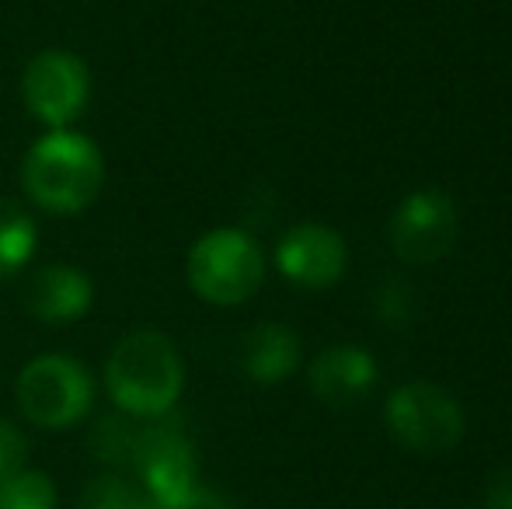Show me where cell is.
Instances as JSON below:
<instances>
[{
  "label": "cell",
  "instance_id": "obj_1",
  "mask_svg": "<svg viewBox=\"0 0 512 509\" xmlns=\"http://www.w3.org/2000/svg\"><path fill=\"white\" fill-rule=\"evenodd\" d=\"M108 398L133 419H161L175 408L185 387L178 346L157 328L122 335L105 363Z\"/></svg>",
  "mask_w": 512,
  "mask_h": 509
},
{
  "label": "cell",
  "instance_id": "obj_2",
  "mask_svg": "<svg viewBox=\"0 0 512 509\" xmlns=\"http://www.w3.org/2000/svg\"><path fill=\"white\" fill-rule=\"evenodd\" d=\"M105 161L95 140L74 129H49L21 161V189L46 213H81L98 199Z\"/></svg>",
  "mask_w": 512,
  "mask_h": 509
},
{
  "label": "cell",
  "instance_id": "obj_3",
  "mask_svg": "<svg viewBox=\"0 0 512 509\" xmlns=\"http://www.w3.org/2000/svg\"><path fill=\"white\" fill-rule=\"evenodd\" d=\"M185 272H189V286L203 300L234 307L258 293L265 279V255L251 234L220 227L192 245Z\"/></svg>",
  "mask_w": 512,
  "mask_h": 509
},
{
  "label": "cell",
  "instance_id": "obj_4",
  "mask_svg": "<svg viewBox=\"0 0 512 509\" xmlns=\"http://www.w3.org/2000/svg\"><path fill=\"white\" fill-rule=\"evenodd\" d=\"M18 408L39 429H70L88 419L95 405V381L74 356L46 353L32 360L14 384Z\"/></svg>",
  "mask_w": 512,
  "mask_h": 509
},
{
  "label": "cell",
  "instance_id": "obj_5",
  "mask_svg": "<svg viewBox=\"0 0 512 509\" xmlns=\"http://www.w3.org/2000/svg\"><path fill=\"white\" fill-rule=\"evenodd\" d=\"M21 98L28 112L49 129H67L81 119L91 98V70L70 49H42L21 74Z\"/></svg>",
  "mask_w": 512,
  "mask_h": 509
},
{
  "label": "cell",
  "instance_id": "obj_6",
  "mask_svg": "<svg viewBox=\"0 0 512 509\" xmlns=\"http://www.w3.org/2000/svg\"><path fill=\"white\" fill-rule=\"evenodd\" d=\"M387 426H391L394 440L415 454H446L464 436V412L450 391L415 381L391 394Z\"/></svg>",
  "mask_w": 512,
  "mask_h": 509
},
{
  "label": "cell",
  "instance_id": "obj_7",
  "mask_svg": "<svg viewBox=\"0 0 512 509\" xmlns=\"http://www.w3.org/2000/svg\"><path fill=\"white\" fill-rule=\"evenodd\" d=\"M161 419L150 422V426H140L129 468L143 478L150 503L171 506L196 489V450H192L189 436L182 429L168 426Z\"/></svg>",
  "mask_w": 512,
  "mask_h": 509
},
{
  "label": "cell",
  "instance_id": "obj_8",
  "mask_svg": "<svg viewBox=\"0 0 512 509\" xmlns=\"http://www.w3.org/2000/svg\"><path fill=\"white\" fill-rule=\"evenodd\" d=\"M457 241V210L439 189L411 192L391 220V245L405 262H439Z\"/></svg>",
  "mask_w": 512,
  "mask_h": 509
},
{
  "label": "cell",
  "instance_id": "obj_9",
  "mask_svg": "<svg viewBox=\"0 0 512 509\" xmlns=\"http://www.w3.org/2000/svg\"><path fill=\"white\" fill-rule=\"evenodd\" d=\"M276 265L290 283L324 290L345 272V241L324 224H300L279 241Z\"/></svg>",
  "mask_w": 512,
  "mask_h": 509
},
{
  "label": "cell",
  "instance_id": "obj_10",
  "mask_svg": "<svg viewBox=\"0 0 512 509\" xmlns=\"http://www.w3.org/2000/svg\"><path fill=\"white\" fill-rule=\"evenodd\" d=\"M95 304V283L74 265H42L25 283V307L46 325H70L84 318Z\"/></svg>",
  "mask_w": 512,
  "mask_h": 509
},
{
  "label": "cell",
  "instance_id": "obj_11",
  "mask_svg": "<svg viewBox=\"0 0 512 509\" xmlns=\"http://www.w3.org/2000/svg\"><path fill=\"white\" fill-rule=\"evenodd\" d=\"M377 384V363L370 353L356 346H335L328 353H321L310 367V387L324 405L349 408L370 394V387Z\"/></svg>",
  "mask_w": 512,
  "mask_h": 509
},
{
  "label": "cell",
  "instance_id": "obj_12",
  "mask_svg": "<svg viewBox=\"0 0 512 509\" xmlns=\"http://www.w3.org/2000/svg\"><path fill=\"white\" fill-rule=\"evenodd\" d=\"M241 367L251 381L276 384L297 370L300 342L286 325H258L241 339Z\"/></svg>",
  "mask_w": 512,
  "mask_h": 509
},
{
  "label": "cell",
  "instance_id": "obj_13",
  "mask_svg": "<svg viewBox=\"0 0 512 509\" xmlns=\"http://www.w3.org/2000/svg\"><path fill=\"white\" fill-rule=\"evenodd\" d=\"M39 227L35 220L11 199H0V279L21 272L35 255Z\"/></svg>",
  "mask_w": 512,
  "mask_h": 509
},
{
  "label": "cell",
  "instance_id": "obj_14",
  "mask_svg": "<svg viewBox=\"0 0 512 509\" xmlns=\"http://www.w3.org/2000/svg\"><path fill=\"white\" fill-rule=\"evenodd\" d=\"M0 509H56V485L42 468H18L0 482Z\"/></svg>",
  "mask_w": 512,
  "mask_h": 509
},
{
  "label": "cell",
  "instance_id": "obj_15",
  "mask_svg": "<svg viewBox=\"0 0 512 509\" xmlns=\"http://www.w3.org/2000/svg\"><path fill=\"white\" fill-rule=\"evenodd\" d=\"M136 433H140V426H133L129 415H105L91 429V450H95L98 461L115 464V468H129L136 450Z\"/></svg>",
  "mask_w": 512,
  "mask_h": 509
},
{
  "label": "cell",
  "instance_id": "obj_16",
  "mask_svg": "<svg viewBox=\"0 0 512 509\" xmlns=\"http://www.w3.org/2000/svg\"><path fill=\"white\" fill-rule=\"evenodd\" d=\"M77 509H154L150 496L122 475H98L84 485Z\"/></svg>",
  "mask_w": 512,
  "mask_h": 509
},
{
  "label": "cell",
  "instance_id": "obj_17",
  "mask_svg": "<svg viewBox=\"0 0 512 509\" xmlns=\"http://www.w3.org/2000/svg\"><path fill=\"white\" fill-rule=\"evenodd\" d=\"M377 314L394 328L408 325V321L415 318V293H411L401 279H391V283L377 293Z\"/></svg>",
  "mask_w": 512,
  "mask_h": 509
},
{
  "label": "cell",
  "instance_id": "obj_18",
  "mask_svg": "<svg viewBox=\"0 0 512 509\" xmlns=\"http://www.w3.org/2000/svg\"><path fill=\"white\" fill-rule=\"evenodd\" d=\"M21 464H25V436L7 419H0V482L7 475H14Z\"/></svg>",
  "mask_w": 512,
  "mask_h": 509
},
{
  "label": "cell",
  "instance_id": "obj_19",
  "mask_svg": "<svg viewBox=\"0 0 512 509\" xmlns=\"http://www.w3.org/2000/svg\"><path fill=\"white\" fill-rule=\"evenodd\" d=\"M154 509H234L227 503V499L220 496V492H213V489H192L189 496H182L178 503H171V506H154Z\"/></svg>",
  "mask_w": 512,
  "mask_h": 509
},
{
  "label": "cell",
  "instance_id": "obj_20",
  "mask_svg": "<svg viewBox=\"0 0 512 509\" xmlns=\"http://www.w3.org/2000/svg\"><path fill=\"white\" fill-rule=\"evenodd\" d=\"M485 506L488 509H512V468L499 471V475L488 482Z\"/></svg>",
  "mask_w": 512,
  "mask_h": 509
}]
</instances>
